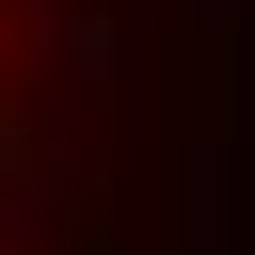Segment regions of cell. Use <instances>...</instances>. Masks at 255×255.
<instances>
[{
	"instance_id": "1",
	"label": "cell",
	"mask_w": 255,
	"mask_h": 255,
	"mask_svg": "<svg viewBox=\"0 0 255 255\" xmlns=\"http://www.w3.org/2000/svg\"><path fill=\"white\" fill-rule=\"evenodd\" d=\"M48 223H64V207H48V175H16V191H0V255H48Z\"/></svg>"
}]
</instances>
